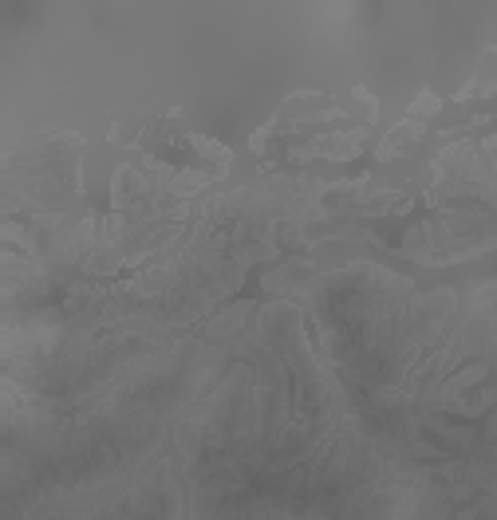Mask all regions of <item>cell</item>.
<instances>
[{"label":"cell","instance_id":"obj_1","mask_svg":"<svg viewBox=\"0 0 497 520\" xmlns=\"http://www.w3.org/2000/svg\"><path fill=\"white\" fill-rule=\"evenodd\" d=\"M419 138V127H411V122H403L399 130H391L383 142V150H379V158H394L399 150H407V142H414Z\"/></svg>","mask_w":497,"mask_h":520},{"label":"cell","instance_id":"obj_2","mask_svg":"<svg viewBox=\"0 0 497 520\" xmlns=\"http://www.w3.org/2000/svg\"><path fill=\"white\" fill-rule=\"evenodd\" d=\"M422 111H438V99H434V95H422V99L411 107V115H419V119H422Z\"/></svg>","mask_w":497,"mask_h":520}]
</instances>
